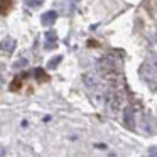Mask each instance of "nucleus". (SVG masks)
<instances>
[{
	"mask_svg": "<svg viewBox=\"0 0 157 157\" xmlns=\"http://www.w3.org/2000/svg\"><path fill=\"white\" fill-rule=\"evenodd\" d=\"M15 46H17L15 39H12V37H5L4 41L0 42V51H4L5 54H10V52H14Z\"/></svg>",
	"mask_w": 157,
	"mask_h": 157,
	"instance_id": "obj_1",
	"label": "nucleus"
},
{
	"mask_svg": "<svg viewBox=\"0 0 157 157\" xmlns=\"http://www.w3.org/2000/svg\"><path fill=\"white\" fill-rule=\"evenodd\" d=\"M56 19H58V12L56 10H48V12H44V14L41 15V24L48 27V25L54 24Z\"/></svg>",
	"mask_w": 157,
	"mask_h": 157,
	"instance_id": "obj_2",
	"label": "nucleus"
},
{
	"mask_svg": "<svg viewBox=\"0 0 157 157\" xmlns=\"http://www.w3.org/2000/svg\"><path fill=\"white\" fill-rule=\"evenodd\" d=\"M14 7V0H0V15H7Z\"/></svg>",
	"mask_w": 157,
	"mask_h": 157,
	"instance_id": "obj_3",
	"label": "nucleus"
},
{
	"mask_svg": "<svg viewBox=\"0 0 157 157\" xmlns=\"http://www.w3.org/2000/svg\"><path fill=\"white\" fill-rule=\"evenodd\" d=\"M123 120H125L127 128L132 130V128H133V115H132V108H125V112H123Z\"/></svg>",
	"mask_w": 157,
	"mask_h": 157,
	"instance_id": "obj_4",
	"label": "nucleus"
},
{
	"mask_svg": "<svg viewBox=\"0 0 157 157\" xmlns=\"http://www.w3.org/2000/svg\"><path fill=\"white\" fill-rule=\"evenodd\" d=\"M63 61V58L61 56H56V58H52V59H49V63H48V68L49 69H54V68H58V64Z\"/></svg>",
	"mask_w": 157,
	"mask_h": 157,
	"instance_id": "obj_5",
	"label": "nucleus"
},
{
	"mask_svg": "<svg viewBox=\"0 0 157 157\" xmlns=\"http://www.w3.org/2000/svg\"><path fill=\"white\" fill-rule=\"evenodd\" d=\"M34 76H36L37 79H44V81H48V79H49V78H48V75L44 73V69H42V68H36Z\"/></svg>",
	"mask_w": 157,
	"mask_h": 157,
	"instance_id": "obj_6",
	"label": "nucleus"
},
{
	"mask_svg": "<svg viewBox=\"0 0 157 157\" xmlns=\"http://www.w3.org/2000/svg\"><path fill=\"white\" fill-rule=\"evenodd\" d=\"M24 76H25V75H22V76H19V78L14 79V83L10 85V90H12V91H17V90L21 88V79L24 78Z\"/></svg>",
	"mask_w": 157,
	"mask_h": 157,
	"instance_id": "obj_7",
	"label": "nucleus"
},
{
	"mask_svg": "<svg viewBox=\"0 0 157 157\" xmlns=\"http://www.w3.org/2000/svg\"><path fill=\"white\" fill-rule=\"evenodd\" d=\"M44 4V0H25V5H27V7H39V5H42Z\"/></svg>",
	"mask_w": 157,
	"mask_h": 157,
	"instance_id": "obj_8",
	"label": "nucleus"
},
{
	"mask_svg": "<svg viewBox=\"0 0 157 157\" xmlns=\"http://www.w3.org/2000/svg\"><path fill=\"white\" fill-rule=\"evenodd\" d=\"M46 39L49 41V44H52V42L56 44V41H58V34H56V32H52V31H49L48 34H46Z\"/></svg>",
	"mask_w": 157,
	"mask_h": 157,
	"instance_id": "obj_9",
	"label": "nucleus"
},
{
	"mask_svg": "<svg viewBox=\"0 0 157 157\" xmlns=\"http://www.w3.org/2000/svg\"><path fill=\"white\" fill-rule=\"evenodd\" d=\"M24 66H27V59H21V61L14 63V68H24Z\"/></svg>",
	"mask_w": 157,
	"mask_h": 157,
	"instance_id": "obj_10",
	"label": "nucleus"
},
{
	"mask_svg": "<svg viewBox=\"0 0 157 157\" xmlns=\"http://www.w3.org/2000/svg\"><path fill=\"white\" fill-rule=\"evenodd\" d=\"M95 147H96V149H101V150H105V149H106L105 144H95Z\"/></svg>",
	"mask_w": 157,
	"mask_h": 157,
	"instance_id": "obj_11",
	"label": "nucleus"
},
{
	"mask_svg": "<svg viewBox=\"0 0 157 157\" xmlns=\"http://www.w3.org/2000/svg\"><path fill=\"white\" fill-rule=\"evenodd\" d=\"M4 154H5V150H4V149H0V155H4Z\"/></svg>",
	"mask_w": 157,
	"mask_h": 157,
	"instance_id": "obj_12",
	"label": "nucleus"
},
{
	"mask_svg": "<svg viewBox=\"0 0 157 157\" xmlns=\"http://www.w3.org/2000/svg\"><path fill=\"white\" fill-rule=\"evenodd\" d=\"M0 85H2V75H0Z\"/></svg>",
	"mask_w": 157,
	"mask_h": 157,
	"instance_id": "obj_13",
	"label": "nucleus"
}]
</instances>
